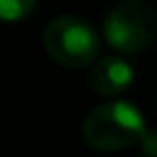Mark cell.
Returning a JSON list of instances; mask_svg holds the SVG:
<instances>
[{"mask_svg": "<svg viewBox=\"0 0 157 157\" xmlns=\"http://www.w3.org/2000/svg\"><path fill=\"white\" fill-rule=\"evenodd\" d=\"M83 140L96 152H118L145 135L142 113L128 101H110L93 108L83 120Z\"/></svg>", "mask_w": 157, "mask_h": 157, "instance_id": "cell-1", "label": "cell"}, {"mask_svg": "<svg viewBox=\"0 0 157 157\" xmlns=\"http://www.w3.org/2000/svg\"><path fill=\"white\" fill-rule=\"evenodd\" d=\"M103 37L120 54L145 52L157 37V10L147 0H123L108 12Z\"/></svg>", "mask_w": 157, "mask_h": 157, "instance_id": "cell-2", "label": "cell"}, {"mask_svg": "<svg viewBox=\"0 0 157 157\" xmlns=\"http://www.w3.org/2000/svg\"><path fill=\"white\" fill-rule=\"evenodd\" d=\"M44 49L49 52V56L69 69H81L96 61L98 49H101V39L96 27L83 20V17H74V15H61L54 17L47 29H44Z\"/></svg>", "mask_w": 157, "mask_h": 157, "instance_id": "cell-3", "label": "cell"}, {"mask_svg": "<svg viewBox=\"0 0 157 157\" xmlns=\"http://www.w3.org/2000/svg\"><path fill=\"white\" fill-rule=\"evenodd\" d=\"M135 78V71L132 66L125 61V59H118V56H105V59H98L91 69V88L101 96H120L130 88Z\"/></svg>", "mask_w": 157, "mask_h": 157, "instance_id": "cell-4", "label": "cell"}, {"mask_svg": "<svg viewBox=\"0 0 157 157\" xmlns=\"http://www.w3.org/2000/svg\"><path fill=\"white\" fill-rule=\"evenodd\" d=\"M37 0H0V20L2 22H20L34 10Z\"/></svg>", "mask_w": 157, "mask_h": 157, "instance_id": "cell-5", "label": "cell"}, {"mask_svg": "<svg viewBox=\"0 0 157 157\" xmlns=\"http://www.w3.org/2000/svg\"><path fill=\"white\" fill-rule=\"evenodd\" d=\"M155 103H157V101H155Z\"/></svg>", "mask_w": 157, "mask_h": 157, "instance_id": "cell-6", "label": "cell"}]
</instances>
